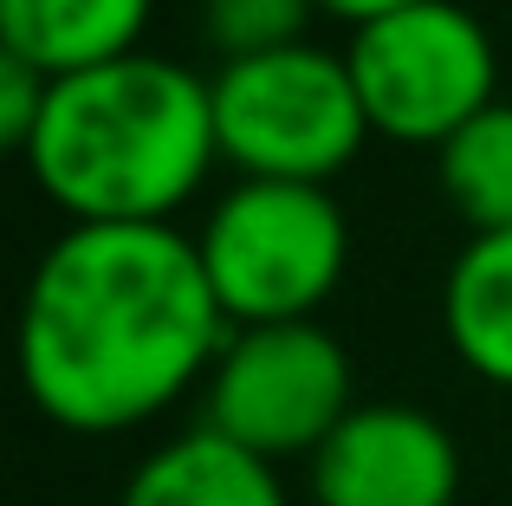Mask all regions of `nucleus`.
Segmentation results:
<instances>
[{
	"instance_id": "obj_1",
	"label": "nucleus",
	"mask_w": 512,
	"mask_h": 506,
	"mask_svg": "<svg viewBox=\"0 0 512 506\" xmlns=\"http://www.w3.org/2000/svg\"><path fill=\"white\" fill-rule=\"evenodd\" d=\"M227 312L175 221H72L20 299V377L46 422L124 435L208 383Z\"/></svg>"
},
{
	"instance_id": "obj_2",
	"label": "nucleus",
	"mask_w": 512,
	"mask_h": 506,
	"mask_svg": "<svg viewBox=\"0 0 512 506\" xmlns=\"http://www.w3.org/2000/svg\"><path fill=\"white\" fill-rule=\"evenodd\" d=\"M20 156L72 221H175L221 163L214 85L156 52L52 78Z\"/></svg>"
},
{
	"instance_id": "obj_3",
	"label": "nucleus",
	"mask_w": 512,
	"mask_h": 506,
	"mask_svg": "<svg viewBox=\"0 0 512 506\" xmlns=\"http://www.w3.org/2000/svg\"><path fill=\"white\" fill-rule=\"evenodd\" d=\"M195 247L227 325H286V318H312L338 292L350 228L325 182L240 176L208 208Z\"/></svg>"
},
{
	"instance_id": "obj_4",
	"label": "nucleus",
	"mask_w": 512,
	"mask_h": 506,
	"mask_svg": "<svg viewBox=\"0 0 512 506\" xmlns=\"http://www.w3.org/2000/svg\"><path fill=\"white\" fill-rule=\"evenodd\" d=\"M214 85V137L221 163L260 182H331L357 163L363 137H376L363 117L357 78L344 52L312 39L253 59H227Z\"/></svg>"
},
{
	"instance_id": "obj_5",
	"label": "nucleus",
	"mask_w": 512,
	"mask_h": 506,
	"mask_svg": "<svg viewBox=\"0 0 512 506\" xmlns=\"http://www.w3.org/2000/svg\"><path fill=\"white\" fill-rule=\"evenodd\" d=\"M363 117L389 143L441 150L467 117L500 98V52L493 33L461 0H415L402 13L357 26L344 46Z\"/></svg>"
},
{
	"instance_id": "obj_6",
	"label": "nucleus",
	"mask_w": 512,
	"mask_h": 506,
	"mask_svg": "<svg viewBox=\"0 0 512 506\" xmlns=\"http://www.w3.org/2000/svg\"><path fill=\"white\" fill-rule=\"evenodd\" d=\"M350 409H357L350 357L318 318L234 325L201 383V429L266 461L312 455Z\"/></svg>"
},
{
	"instance_id": "obj_7",
	"label": "nucleus",
	"mask_w": 512,
	"mask_h": 506,
	"mask_svg": "<svg viewBox=\"0 0 512 506\" xmlns=\"http://www.w3.org/2000/svg\"><path fill=\"white\" fill-rule=\"evenodd\" d=\"M461 448L428 409L357 403L312 448L318 506H454Z\"/></svg>"
},
{
	"instance_id": "obj_8",
	"label": "nucleus",
	"mask_w": 512,
	"mask_h": 506,
	"mask_svg": "<svg viewBox=\"0 0 512 506\" xmlns=\"http://www.w3.org/2000/svg\"><path fill=\"white\" fill-rule=\"evenodd\" d=\"M156 0H0V52L72 78L143 52Z\"/></svg>"
},
{
	"instance_id": "obj_9",
	"label": "nucleus",
	"mask_w": 512,
	"mask_h": 506,
	"mask_svg": "<svg viewBox=\"0 0 512 506\" xmlns=\"http://www.w3.org/2000/svg\"><path fill=\"white\" fill-rule=\"evenodd\" d=\"M124 506H292V500L266 455L214 429H188L130 474Z\"/></svg>"
},
{
	"instance_id": "obj_10",
	"label": "nucleus",
	"mask_w": 512,
	"mask_h": 506,
	"mask_svg": "<svg viewBox=\"0 0 512 506\" xmlns=\"http://www.w3.org/2000/svg\"><path fill=\"white\" fill-rule=\"evenodd\" d=\"M441 331L474 377L512 390V228L461 247L441 286Z\"/></svg>"
},
{
	"instance_id": "obj_11",
	"label": "nucleus",
	"mask_w": 512,
	"mask_h": 506,
	"mask_svg": "<svg viewBox=\"0 0 512 506\" xmlns=\"http://www.w3.org/2000/svg\"><path fill=\"white\" fill-rule=\"evenodd\" d=\"M435 176L448 208L474 234L512 228V104L493 98L480 117H467L448 143L435 150Z\"/></svg>"
},
{
	"instance_id": "obj_12",
	"label": "nucleus",
	"mask_w": 512,
	"mask_h": 506,
	"mask_svg": "<svg viewBox=\"0 0 512 506\" xmlns=\"http://www.w3.org/2000/svg\"><path fill=\"white\" fill-rule=\"evenodd\" d=\"M318 0H201V39L227 59H253V52L299 46L312 33Z\"/></svg>"
},
{
	"instance_id": "obj_13",
	"label": "nucleus",
	"mask_w": 512,
	"mask_h": 506,
	"mask_svg": "<svg viewBox=\"0 0 512 506\" xmlns=\"http://www.w3.org/2000/svg\"><path fill=\"white\" fill-rule=\"evenodd\" d=\"M46 98H52V78L39 72V65L0 52V143H7L13 156L33 143L39 117H46Z\"/></svg>"
},
{
	"instance_id": "obj_14",
	"label": "nucleus",
	"mask_w": 512,
	"mask_h": 506,
	"mask_svg": "<svg viewBox=\"0 0 512 506\" xmlns=\"http://www.w3.org/2000/svg\"><path fill=\"white\" fill-rule=\"evenodd\" d=\"M325 13H338V20L350 26H370V20H383V13H402V7H415V0H318Z\"/></svg>"
}]
</instances>
